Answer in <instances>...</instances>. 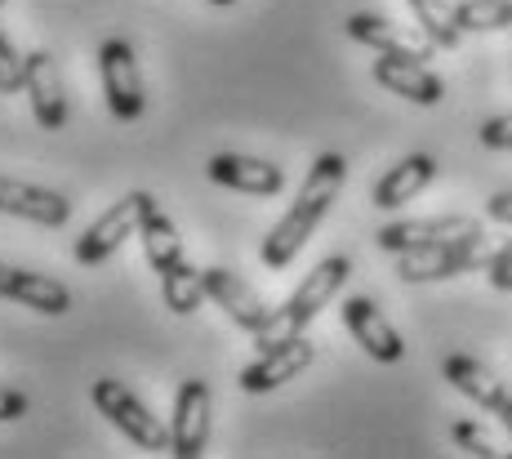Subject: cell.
I'll use <instances>...</instances> for the list:
<instances>
[{
  "instance_id": "obj_1",
  "label": "cell",
  "mask_w": 512,
  "mask_h": 459,
  "mask_svg": "<svg viewBox=\"0 0 512 459\" xmlns=\"http://www.w3.org/2000/svg\"><path fill=\"white\" fill-rule=\"evenodd\" d=\"M343 183H348V161H343L339 152H321L317 161L308 165V179H303L299 197H294V205L281 214L277 228L263 237L259 259L268 263L272 272L290 268L294 255H299V250L312 241V232H317L321 219L330 214V205L343 192Z\"/></svg>"
},
{
  "instance_id": "obj_2",
  "label": "cell",
  "mask_w": 512,
  "mask_h": 459,
  "mask_svg": "<svg viewBox=\"0 0 512 459\" xmlns=\"http://www.w3.org/2000/svg\"><path fill=\"white\" fill-rule=\"evenodd\" d=\"M348 277H352V259L348 255L321 259L317 268H312L308 277L299 281V290H294V295L285 299L281 308H272V317L263 321V330H254V344H259V353H263V348H272V344H281V339L303 335V330H308V321L317 317V312L326 308L334 295H339Z\"/></svg>"
},
{
  "instance_id": "obj_3",
  "label": "cell",
  "mask_w": 512,
  "mask_h": 459,
  "mask_svg": "<svg viewBox=\"0 0 512 459\" xmlns=\"http://www.w3.org/2000/svg\"><path fill=\"white\" fill-rule=\"evenodd\" d=\"M152 205H156L152 192H125L112 210H103L90 228L76 237V263H85V268L107 263L116 250L125 246V241L139 237V228H143V219H147V210H152Z\"/></svg>"
},
{
  "instance_id": "obj_4",
  "label": "cell",
  "mask_w": 512,
  "mask_h": 459,
  "mask_svg": "<svg viewBox=\"0 0 512 459\" xmlns=\"http://www.w3.org/2000/svg\"><path fill=\"white\" fill-rule=\"evenodd\" d=\"M504 246H490L486 237H464V241H441V246H423V250H406L397 255V277L419 286V281H446L459 272H477Z\"/></svg>"
},
{
  "instance_id": "obj_5",
  "label": "cell",
  "mask_w": 512,
  "mask_h": 459,
  "mask_svg": "<svg viewBox=\"0 0 512 459\" xmlns=\"http://www.w3.org/2000/svg\"><path fill=\"white\" fill-rule=\"evenodd\" d=\"M94 406H98V415L112 419L116 433H125L139 451H170V428H165L121 379H94Z\"/></svg>"
},
{
  "instance_id": "obj_6",
  "label": "cell",
  "mask_w": 512,
  "mask_h": 459,
  "mask_svg": "<svg viewBox=\"0 0 512 459\" xmlns=\"http://www.w3.org/2000/svg\"><path fill=\"white\" fill-rule=\"evenodd\" d=\"M98 76H103V94L116 121H139L147 107V94H143V72H139L134 45L121 41V36L98 45Z\"/></svg>"
},
{
  "instance_id": "obj_7",
  "label": "cell",
  "mask_w": 512,
  "mask_h": 459,
  "mask_svg": "<svg viewBox=\"0 0 512 459\" xmlns=\"http://www.w3.org/2000/svg\"><path fill=\"white\" fill-rule=\"evenodd\" d=\"M464 237H486L472 214H437V219H397L379 228V250L388 255H406V250L441 246V241H464Z\"/></svg>"
},
{
  "instance_id": "obj_8",
  "label": "cell",
  "mask_w": 512,
  "mask_h": 459,
  "mask_svg": "<svg viewBox=\"0 0 512 459\" xmlns=\"http://www.w3.org/2000/svg\"><path fill=\"white\" fill-rule=\"evenodd\" d=\"M210 384L205 379H183L174 393V419H170V455L196 459L210 446Z\"/></svg>"
},
{
  "instance_id": "obj_9",
  "label": "cell",
  "mask_w": 512,
  "mask_h": 459,
  "mask_svg": "<svg viewBox=\"0 0 512 459\" xmlns=\"http://www.w3.org/2000/svg\"><path fill=\"white\" fill-rule=\"evenodd\" d=\"M317 361V348H312V339L294 335V339H281V344L263 348L259 361H250V366L241 370V379L236 384L245 388V393H272V388L290 384V379H299L303 370Z\"/></svg>"
},
{
  "instance_id": "obj_10",
  "label": "cell",
  "mask_w": 512,
  "mask_h": 459,
  "mask_svg": "<svg viewBox=\"0 0 512 459\" xmlns=\"http://www.w3.org/2000/svg\"><path fill=\"white\" fill-rule=\"evenodd\" d=\"M343 326H348V335L357 339L361 348H366V357L383 361V366H397L401 357H406V344H401V335L392 330V321L379 312V304L366 295H352L343 299Z\"/></svg>"
},
{
  "instance_id": "obj_11",
  "label": "cell",
  "mask_w": 512,
  "mask_h": 459,
  "mask_svg": "<svg viewBox=\"0 0 512 459\" xmlns=\"http://www.w3.org/2000/svg\"><path fill=\"white\" fill-rule=\"evenodd\" d=\"M343 27H348V36L357 45H370V50L392 54V58H410V63H423V58H432V50H437L423 32L392 23V18H383V14H352Z\"/></svg>"
},
{
  "instance_id": "obj_12",
  "label": "cell",
  "mask_w": 512,
  "mask_h": 459,
  "mask_svg": "<svg viewBox=\"0 0 512 459\" xmlns=\"http://www.w3.org/2000/svg\"><path fill=\"white\" fill-rule=\"evenodd\" d=\"M201 277H205V299H214V304L228 312L236 326L250 330V335L254 330H263V321L272 317V308H268V299L250 286V281H241L228 268H205Z\"/></svg>"
},
{
  "instance_id": "obj_13",
  "label": "cell",
  "mask_w": 512,
  "mask_h": 459,
  "mask_svg": "<svg viewBox=\"0 0 512 459\" xmlns=\"http://www.w3.org/2000/svg\"><path fill=\"white\" fill-rule=\"evenodd\" d=\"M205 174H210L214 183H223V188H232V192H250V197H277V192L285 188L281 165L259 161V156H241V152L210 156Z\"/></svg>"
},
{
  "instance_id": "obj_14",
  "label": "cell",
  "mask_w": 512,
  "mask_h": 459,
  "mask_svg": "<svg viewBox=\"0 0 512 459\" xmlns=\"http://www.w3.org/2000/svg\"><path fill=\"white\" fill-rule=\"evenodd\" d=\"M0 214L41 223V228H63V223L72 219V201L49 188H36V183L5 179V174H0Z\"/></svg>"
},
{
  "instance_id": "obj_15",
  "label": "cell",
  "mask_w": 512,
  "mask_h": 459,
  "mask_svg": "<svg viewBox=\"0 0 512 459\" xmlns=\"http://www.w3.org/2000/svg\"><path fill=\"white\" fill-rule=\"evenodd\" d=\"M374 81H379L383 90L401 94V99L419 103V107H437L446 99V81H441L428 63H410V58L379 54L374 58Z\"/></svg>"
},
{
  "instance_id": "obj_16",
  "label": "cell",
  "mask_w": 512,
  "mask_h": 459,
  "mask_svg": "<svg viewBox=\"0 0 512 459\" xmlns=\"http://www.w3.org/2000/svg\"><path fill=\"white\" fill-rule=\"evenodd\" d=\"M23 90H27V99H32V112H36V121H41V130H63L67 125V94H63V76H58L54 54H45V50L27 54Z\"/></svg>"
},
{
  "instance_id": "obj_17",
  "label": "cell",
  "mask_w": 512,
  "mask_h": 459,
  "mask_svg": "<svg viewBox=\"0 0 512 459\" xmlns=\"http://www.w3.org/2000/svg\"><path fill=\"white\" fill-rule=\"evenodd\" d=\"M0 299H14L23 308H36L45 317H63L72 308V290L63 281L45 277V272H27V268H9L0 263Z\"/></svg>"
},
{
  "instance_id": "obj_18",
  "label": "cell",
  "mask_w": 512,
  "mask_h": 459,
  "mask_svg": "<svg viewBox=\"0 0 512 459\" xmlns=\"http://www.w3.org/2000/svg\"><path fill=\"white\" fill-rule=\"evenodd\" d=\"M441 375H446L450 388H459V393H464L472 406L490 410V415H495V410L512 397L508 388H504V379H499L490 366H481L477 357H464V353L446 357V361H441Z\"/></svg>"
},
{
  "instance_id": "obj_19",
  "label": "cell",
  "mask_w": 512,
  "mask_h": 459,
  "mask_svg": "<svg viewBox=\"0 0 512 459\" xmlns=\"http://www.w3.org/2000/svg\"><path fill=\"white\" fill-rule=\"evenodd\" d=\"M432 179H437V161H432L428 152H410V156H401V161L392 165V170L383 174L379 183H374L370 197H374L379 210H397V205L415 201Z\"/></svg>"
},
{
  "instance_id": "obj_20",
  "label": "cell",
  "mask_w": 512,
  "mask_h": 459,
  "mask_svg": "<svg viewBox=\"0 0 512 459\" xmlns=\"http://www.w3.org/2000/svg\"><path fill=\"white\" fill-rule=\"evenodd\" d=\"M139 241H143L147 263H152L156 272H170L174 263L183 259V237H179V228H174L170 214L161 210V201L147 210V219H143V228H139Z\"/></svg>"
},
{
  "instance_id": "obj_21",
  "label": "cell",
  "mask_w": 512,
  "mask_h": 459,
  "mask_svg": "<svg viewBox=\"0 0 512 459\" xmlns=\"http://www.w3.org/2000/svg\"><path fill=\"white\" fill-rule=\"evenodd\" d=\"M161 295H165V308L179 312V317H192L205 299V277L192 268L187 259H179L170 272H161Z\"/></svg>"
},
{
  "instance_id": "obj_22",
  "label": "cell",
  "mask_w": 512,
  "mask_h": 459,
  "mask_svg": "<svg viewBox=\"0 0 512 459\" xmlns=\"http://www.w3.org/2000/svg\"><path fill=\"white\" fill-rule=\"evenodd\" d=\"M410 9H415L419 32L428 36L437 50H455V45L464 41V32H459V23H455V5H450V0H410Z\"/></svg>"
},
{
  "instance_id": "obj_23",
  "label": "cell",
  "mask_w": 512,
  "mask_h": 459,
  "mask_svg": "<svg viewBox=\"0 0 512 459\" xmlns=\"http://www.w3.org/2000/svg\"><path fill=\"white\" fill-rule=\"evenodd\" d=\"M455 23L459 32H504L512 27V0H459Z\"/></svg>"
},
{
  "instance_id": "obj_24",
  "label": "cell",
  "mask_w": 512,
  "mask_h": 459,
  "mask_svg": "<svg viewBox=\"0 0 512 459\" xmlns=\"http://www.w3.org/2000/svg\"><path fill=\"white\" fill-rule=\"evenodd\" d=\"M23 76H27V58L14 50L5 32H0V94H18L23 90Z\"/></svg>"
},
{
  "instance_id": "obj_25",
  "label": "cell",
  "mask_w": 512,
  "mask_h": 459,
  "mask_svg": "<svg viewBox=\"0 0 512 459\" xmlns=\"http://www.w3.org/2000/svg\"><path fill=\"white\" fill-rule=\"evenodd\" d=\"M450 437H455L459 451H468V455H477V459H495V455H499L495 446H490V437L481 433V428L472 424V419H459V424L450 428Z\"/></svg>"
},
{
  "instance_id": "obj_26",
  "label": "cell",
  "mask_w": 512,
  "mask_h": 459,
  "mask_svg": "<svg viewBox=\"0 0 512 459\" xmlns=\"http://www.w3.org/2000/svg\"><path fill=\"white\" fill-rule=\"evenodd\" d=\"M481 148L512 152V112L508 116H490V121L481 125Z\"/></svg>"
},
{
  "instance_id": "obj_27",
  "label": "cell",
  "mask_w": 512,
  "mask_h": 459,
  "mask_svg": "<svg viewBox=\"0 0 512 459\" xmlns=\"http://www.w3.org/2000/svg\"><path fill=\"white\" fill-rule=\"evenodd\" d=\"M486 277L495 290H512V246H504L495 259L486 263Z\"/></svg>"
},
{
  "instance_id": "obj_28",
  "label": "cell",
  "mask_w": 512,
  "mask_h": 459,
  "mask_svg": "<svg viewBox=\"0 0 512 459\" xmlns=\"http://www.w3.org/2000/svg\"><path fill=\"white\" fill-rule=\"evenodd\" d=\"M23 415H27V393L0 384V424H9V419H23Z\"/></svg>"
},
{
  "instance_id": "obj_29",
  "label": "cell",
  "mask_w": 512,
  "mask_h": 459,
  "mask_svg": "<svg viewBox=\"0 0 512 459\" xmlns=\"http://www.w3.org/2000/svg\"><path fill=\"white\" fill-rule=\"evenodd\" d=\"M486 214L495 223H504V228H512V192H495V197L486 201Z\"/></svg>"
},
{
  "instance_id": "obj_30",
  "label": "cell",
  "mask_w": 512,
  "mask_h": 459,
  "mask_svg": "<svg viewBox=\"0 0 512 459\" xmlns=\"http://www.w3.org/2000/svg\"><path fill=\"white\" fill-rule=\"evenodd\" d=\"M495 415H499V424H504V428H508V437H512V397H508V402L495 410Z\"/></svg>"
},
{
  "instance_id": "obj_31",
  "label": "cell",
  "mask_w": 512,
  "mask_h": 459,
  "mask_svg": "<svg viewBox=\"0 0 512 459\" xmlns=\"http://www.w3.org/2000/svg\"><path fill=\"white\" fill-rule=\"evenodd\" d=\"M210 5H236V0H210Z\"/></svg>"
},
{
  "instance_id": "obj_32",
  "label": "cell",
  "mask_w": 512,
  "mask_h": 459,
  "mask_svg": "<svg viewBox=\"0 0 512 459\" xmlns=\"http://www.w3.org/2000/svg\"><path fill=\"white\" fill-rule=\"evenodd\" d=\"M0 5H5V0H0Z\"/></svg>"
}]
</instances>
